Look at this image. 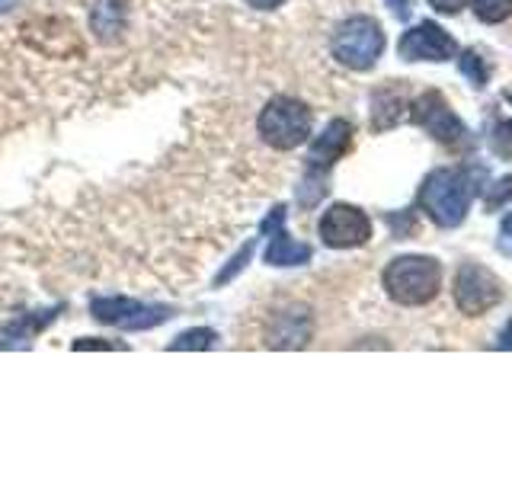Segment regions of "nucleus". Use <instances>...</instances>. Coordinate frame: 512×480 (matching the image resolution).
<instances>
[{"instance_id":"obj_16","label":"nucleus","mask_w":512,"mask_h":480,"mask_svg":"<svg viewBox=\"0 0 512 480\" xmlns=\"http://www.w3.org/2000/svg\"><path fill=\"white\" fill-rule=\"evenodd\" d=\"M218 340V333L215 330H208V327H199V330H186L180 333L176 340L170 343L173 352H183V349H212Z\"/></svg>"},{"instance_id":"obj_21","label":"nucleus","mask_w":512,"mask_h":480,"mask_svg":"<svg viewBox=\"0 0 512 480\" xmlns=\"http://www.w3.org/2000/svg\"><path fill=\"white\" fill-rule=\"evenodd\" d=\"M388 7L394 10L397 20H407L410 16V0H388Z\"/></svg>"},{"instance_id":"obj_22","label":"nucleus","mask_w":512,"mask_h":480,"mask_svg":"<svg viewBox=\"0 0 512 480\" xmlns=\"http://www.w3.org/2000/svg\"><path fill=\"white\" fill-rule=\"evenodd\" d=\"M247 4H250L253 10H276V7L285 4V0H247Z\"/></svg>"},{"instance_id":"obj_3","label":"nucleus","mask_w":512,"mask_h":480,"mask_svg":"<svg viewBox=\"0 0 512 480\" xmlns=\"http://www.w3.org/2000/svg\"><path fill=\"white\" fill-rule=\"evenodd\" d=\"M256 128H260V138L269 144V148L292 151L311 138L314 116L301 100H292V96H272V100L263 106L260 119H256Z\"/></svg>"},{"instance_id":"obj_15","label":"nucleus","mask_w":512,"mask_h":480,"mask_svg":"<svg viewBox=\"0 0 512 480\" xmlns=\"http://www.w3.org/2000/svg\"><path fill=\"white\" fill-rule=\"evenodd\" d=\"M480 23H503L512 16V0H471Z\"/></svg>"},{"instance_id":"obj_6","label":"nucleus","mask_w":512,"mask_h":480,"mask_svg":"<svg viewBox=\"0 0 512 480\" xmlns=\"http://www.w3.org/2000/svg\"><path fill=\"white\" fill-rule=\"evenodd\" d=\"M90 311L96 320L122 330H151L157 324L173 314L164 304H144V301H132V298H93Z\"/></svg>"},{"instance_id":"obj_24","label":"nucleus","mask_w":512,"mask_h":480,"mask_svg":"<svg viewBox=\"0 0 512 480\" xmlns=\"http://www.w3.org/2000/svg\"><path fill=\"white\" fill-rule=\"evenodd\" d=\"M496 346H500V349H509L512 346V320L506 324V333L500 336V343H496Z\"/></svg>"},{"instance_id":"obj_11","label":"nucleus","mask_w":512,"mask_h":480,"mask_svg":"<svg viewBox=\"0 0 512 480\" xmlns=\"http://www.w3.org/2000/svg\"><path fill=\"white\" fill-rule=\"evenodd\" d=\"M311 340V317L308 311H288L276 320V327L269 330V346L295 349Z\"/></svg>"},{"instance_id":"obj_17","label":"nucleus","mask_w":512,"mask_h":480,"mask_svg":"<svg viewBox=\"0 0 512 480\" xmlns=\"http://www.w3.org/2000/svg\"><path fill=\"white\" fill-rule=\"evenodd\" d=\"M458 68H461V74L468 77L474 87H484L487 84V68H484V61H480L474 52H464L458 58Z\"/></svg>"},{"instance_id":"obj_14","label":"nucleus","mask_w":512,"mask_h":480,"mask_svg":"<svg viewBox=\"0 0 512 480\" xmlns=\"http://www.w3.org/2000/svg\"><path fill=\"white\" fill-rule=\"evenodd\" d=\"M48 320H52V314H29L23 320H16V324H7V327H0V349H13V346H29V340L36 336L39 327H45Z\"/></svg>"},{"instance_id":"obj_18","label":"nucleus","mask_w":512,"mask_h":480,"mask_svg":"<svg viewBox=\"0 0 512 480\" xmlns=\"http://www.w3.org/2000/svg\"><path fill=\"white\" fill-rule=\"evenodd\" d=\"M512 199V176H503V180H496L493 186H487L484 192V205L487 208H500Z\"/></svg>"},{"instance_id":"obj_26","label":"nucleus","mask_w":512,"mask_h":480,"mask_svg":"<svg viewBox=\"0 0 512 480\" xmlns=\"http://www.w3.org/2000/svg\"><path fill=\"white\" fill-rule=\"evenodd\" d=\"M13 4H16V0H0V13H7V10H13Z\"/></svg>"},{"instance_id":"obj_1","label":"nucleus","mask_w":512,"mask_h":480,"mask_svg":"<svg viewBox=\"0 0 512 480\" xmlns=\"http://www.w3.org/2000/svg\"><path fill=\"white\" fill-rule=\"evenodd\" d=\"M474 176L468 170L442 167L432 170L420 186V208L439 228H458L468 218L474 199Z\"/></svg>"},{"instance_id":"obj_25","label":"nucleus","mask_w":512,"mask_h":480,"mask_svg":"<svg viewBox=\"0 0 512 480\" xmlns=\"http://www.w3.org/2000/svg\"><path fill=\"white\" fill-rule=\"evenodd\" d=\"M500 231H503V237H512V212L503 218V228H500Z\"/></svg>"},{"instance_id":"obj_13","label":"nucleus","mask_w":512,"mask_h":480,"mask_svg":"<svg viewBox=\"0 0 512 480\" xmlns=\"http://www.w3.org/2000/svg\"><path fill=\"white\" fill-rule=\"evenodd\" d=\"M311 260V247L308 244H298L285 231H276L272 244L266 247V263L269 266H301Z\"/></svg>"},{"instance_id":"obj_8","label":"nucleus","mask_w":512,"mask_h":480,"mask_svg":"<svg viewBox=\"0 0 512 480\" xmlns=\"http://www.w3.org/2000/svg\"><path fill=\"white\" fill-rule=\"evenodd\" d=\"M410 119L420 128H426V132L442 144H455L468 135L464 122L455 116L452 106L445 103V96L436 90H426L423 96H416L410 103Z\"/></svg>"},{"instance_id":"obj_4","label":"nucleus","mask_w":512,"mask_h":480,"mask_svg":"<svg viewBox=\"0 0 512 480\" xmlns=\"http://www.w3.org/2000/svg\"><path fill=\"white\" fill-rule=\"evenodd\" d=\"M333 58L349 71H368L384 52V32L372 16H349L346 23L336 26L330 42Z\"/></svg>"},{"instance_id":"obj_9","label":"nucleus","mask_w":512,"mask_h":480,"mask_svg":"<svg viewBox=\"0 0 512 480\" xmlns=\"http://www.w3.org/2000/svg\"><path fill=\"white\" fill-rule=\"evenodd\" d=\"M397 52L404 61H448L458 55V45L436 23H420L400 36Z\"/></svg>"},{"instance_id":"obj_7","label":"nucleus","mask_w":512,"mask_h":480,"mask_svg":"<svg viewBox=\"0 0 512 480\" xmlns=\"http://www.w3.org/2000/svg\"><path fill=\"white\" fill-rule=\"evenodd\" d=\"M320 240L333 250H349V247H362L368 237H372V221L356 205H343L336 202L330 205L324 218H320Z\"/></svg>"},{"instance_id":"obj_12","label":"nucleus","mask_w":512,"mask_h":480,"mask_svg":"<svg viewBox=\"0 0 512 480\" xmlns=\"http://www.w3.org/2000/svg\"><path fill=\"white\" fill-rule=\"evenodd\" d=\"M404 109H410L407 93L397 84H388L372 96V125L378 128V132L381 128H394L400 122V116H404Z\"/></svg>"},{"instance_id":"obj_19","label":"nucleus","mask_w":512,"mask_h":480,"mask_svg":"<svg viewBox=\"0 0 512 480\" xmlns=\"http://www.w3.org/2000/svg\"><path fill=\"white\" fill-rule=\"evenodd\" d=\"M493 151L512 160V122H500L496 125V132H493Z\"/></svg>"},{"instance_id":"obj_2","label":"nucleus","mask_w":512,"mask_h":480,"mask_svg":"<svg viewBox=\"0 0 512 480\" xmlns=\"http://www.w3.org/2000/svg\"><path fill=\"white\" fill-rule=\"evenodd\" d=\"M384 292H388L397 304L404 308H416V304H429L439 295L442 269L429 256H397L394 263L384 269Z\"/></svg>"},{"instance_id":"obj_5","label":"nucleus","mask_w":512,"mask_h":480,"mask_svg":"<svg viewBox=\"0 0 512 480\" xmlns=\"http://www.w3.org/2000/svg\"><path fill=\"white\" fill-rule=\"evenodd\" d=\"M455 301H458L461 314L480 317L503 301V285L490 269L477 266V263H464L455 276Z\"/></svg>"},{"instance_id":"obj_10","label":"nucleus","mask_w":512,"mask_h":480,"mask_svg":"<svg viewBox=\"0 0 512 480\" xmlns=\"http://www.w3.org/2000/svg\"><path fill=\"white\" fill-rule=\"evenodd\" d=\"M352 144V125L346 119H333L324 135H317L311 151H308V170L314 173H327L336 160H340Z\"/></svg>"},{"instance_id":"obj_20","label":"nucleus","mask_w":512,"mask_h":480,"mask_svg":"<svg viewBox=\"0 0 512 480\" xmlns=\"http://www.w3.org/2000/svg\"><path fill=\"white\" fill-rule=\"evenodd\" d=\"M432 7H436L439 13H445V16H452V13H458L461 7H464V0H429Z\"/></svg>"},{"instance_id":"obj_23","label":"nucleus","mask_w":512,"mask_h":480,"mask_svg":"<svg viewBox=\"0 0 512 480\" xmlns=\"http://www.w3.org/2000/svg\"><path fill=\"white\" fill-rule=\"evenodd\" d=\"M90 346H93V349H109V343H100V340H77V343H74L77 352H80V349H90Z\"/></svg>"},{"instance_id":"obj_27","label":"nucleus","mask_w":512,"mask_h":480,"mask_svg":"<svg viewBox=\"0 0 512 480\" xmlns=\"http://www.w3.org/2000/svg\"><path fill=\"white\" fill-rule=\"evenodd\" d=\"M506 100H509V103H512V90H506Z\"/></svg>"}]
</instances>
